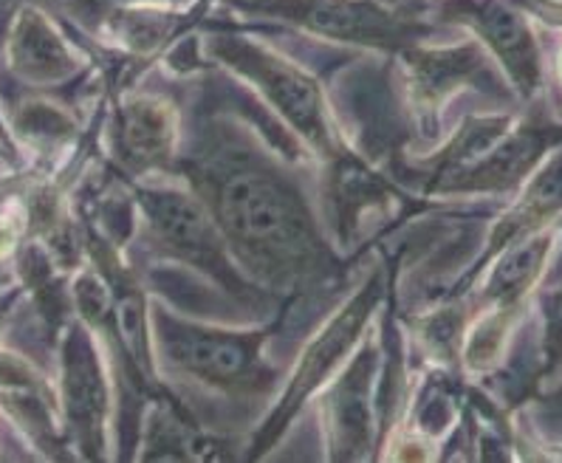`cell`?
Masks as SVG:
<instances>
[{"instance_id": "obj_13", "label": "cell", "mask_w": 562, "mask_h": 463, "mask_svg": "<svg viewBox=\"0 0 562 463\" xmlns=\"http://www.w3.org/2000/svg\"><path fill=\"white\" fill-rule=\"evenodd\" d=\"M7 52L9 68L29 86H63L77 77L82 66L57 23L34 7L18 12Z\"/></svg>"}, {"instance_id": "obj_5", "label": "cell", "mask_w": 562, "mask_h": 463, "mask_svg": "<svg viewBox=\"0 0 562 463\" xmlns=\"http://www.w3.org/2000/svg\"><path fill=\"white\" fill-rule=\"evenodd\" d=\"M235 9L274 18L323 41L387 54H402L436 32L422 18L384 7V0H246Z\"/></svg>"}, {"instance_id": "obj_11", "label": "cell", "mask_w": 562, "mask_h": 463, "mask_svg": "<svg viewBox=\"0 0 562 463\" xmlns=\"http://www.w3.org/2000/svg\"><path fill=\"white\" fill-rule=\"evenodd\" d=\"M179 113L159 93L127 97L113 116V147L133 176L176 170Z\"/></svg>"}, {"instance_id": "obj_15", "label": "cell", "mask_w": 562, "mask_h": 463, "mask_svg": "<svg viewBox=\"0 0 562 463\" xmlns=\"http://www.w3.org/2000/svg\"><path fill=\"white\" fill-rule=\"evenodd\" d=\"M562 212V147L549 156V161L531 176L529 187L515 206L495 224L490 235V249L483 260H492L497 252L531 232L542 229Z\"/></svg>"}, {"instance_id": "obj_23", "label": "cell", "mask_w": 562, "mask_h": 463, "mask_svg": "<svg viewBox=\"0 0 562 463\" xmlns=\"http://www.w3.org/2000/svg\"><path fill=\"white\" fill-rule=\"evenodd\" d=\"M0 150H9V142H7V136H3V127H0Z\"/></svg>"}, {"instance_id": "obj_20", "label": "cell", "mask_w": 562, "mask_h": 463, "mask_svg": "<svg viewBox=\"0 0 562 463\" xmlns=\"http://www.w3.org/2000/svg\"><path fill=\"white\" fill-rule=\"evenodd\" d=\"M537 416H540L546 432L562 438V387L551 393V396L542 398L540 407H537Z\"/></svg>"}, {"instance_id": "obj_16", "label": "cell", "mask_w": 562, "mask_h": 463, "mask_svg": "<svg viewBox=\"0 0 562 463\" xmlns=\"http://www.w3.org/2000/svg\"><path fill=\"white\" fill-rule=\"evenodd\" d=\"M551 246H554V232L537 229L497 252V263L492 266L490 278L483 283L481 303L490 308H517L540 280Z\"/></svg>"}, {"instance_id": "obj_3", "label": "cell", "mask_w": 562, "mask_h": 463, "mask_svg": "<svg viewBox=\"0 0 562 463\" xmlns=\"http://www.w3.org/2000/svg\"><path fill=\"white\" fill-rule=\"evenodd\" d=\"M133 199L145 221L153 252L210 278L226 297L244 308H269L271 297L240 272L210 210L190 187H136Z\"/></svg>"}, {"instance_id": "obj_2", "label": "cell", "mask_w": 562, "mask_h": 463, "mask_svg": "<svg viewBox=\"0 0 562 463\" xmlns=\"http://www.w3.org/2000/svg\"><path fill=\"white\" fill-rule=\"evenodd\" d=\"M147 328L172 373L235 402H260L278 387V368L263 357L278 325L263 331H226L192 323L165 305L147 308Z\"/></svg>"}, {"instance_id": "obj_7", "label": "cell", "mask_w": 562, "mask_h": 463, "mask_svg": "<svg viewBox=\"0 0 562 463\" xmlns=\"http://www.w3.org/2000/svg\"><path fill=\"white\" fill-rule=\"evenodd\" d=\"M438 21L467 26L501 63L520 97H535L542 82V54L529 18L515 0H432Z\"/></svg>"}, {"instance_id": "obj_19", "label": "cell", "mask_w": 562, "mask_h": 463, "mask_svg": "<svg viewBox=\"0 0 562 463\" xmlns=\"http://www.w3.org/2000/svg\"><path fill=\"white\" fill-rule=\"evenodd\" d=\"M562 371V285L542 300V376Z\"/></svg>"}, {"instance_id": "obj_12", "label": "cell", "mask_w": 562, "mask_h": 463, "mask_svg": "<svg viewBox=\"0 0 562 463\" xmlns=\"http://www.w3.org/2000/svg\"><path fill=\"white\" fill-rule=\"evenodd\" d=\"M562 145V127L526 125L506 133L497 145L483 153L475 165L456 172L436 187L432 195H475V192H506L526 181L551 147Z\"/></svg>"}, {"instance_id": "obj_14", "label": "cell", "mask_w": 562, "mask_h": 463, "mask_svg": "<svg viewBox=\"0 0 562 463\" xmlns=\"http://www.w3.org/2000/svg\"><path fill=\"white\" fill-rule=\"evenodd\" d=\"M325 165H328V199L334 206V221L342 240H348L362 224L364 212L384 210L396 199V190L348 147Z\"/></svg>"}, {"instance_id": "obj_8", "label": "cell", "mask_w": 562, "mask_h": 463, "mask_svg": "<svg viewBox=\"0 0 562 463\" xmlns=\"http://www.w3.org/2000/svg\"><path fill=\"white\" fill-rule=\"evenodd\" d=\"M63 413L77 450L88 461L105 455V424L111 410L108 376L86 325H68L60 348Z\"/></svg>"}, {"instance_id": "obj_22", "label": "cell", "mask_w": 562, "mask_h": 463, "mask_svg": "<svg viewBox=\"0 0 562 463\" xmlns=\"http://www.w3.org/2000/svg\"><path fill=\"white\" fill-rule=\"evenodd\" d=\"M14 244H18V226L12 218L0 215V255L12 252Z\"/></svg>"}, {"instance_id": "obj_6", "label": "cell", "mask_w": 562, "mask_h": 463, "mask_svg": "<svg viewBox=\"0 0 562 463\" xmlns=\"http://www.w3.org/2000/svg\"><path fill=\"white\" fill-rule=\"evenodd\" d=\"M382 297V272H373L371 278L364 280L362 289L334 314V319H328V323L314 334L312 342L305 345L297 364H294L283 396L274 404V410L266 418L263 427L255 432V441H251L249 455H246L249 461H258V458L269 455L271 447L283 438V432L289 430V424H292L294 418H297V413L303 410V404L328 382V376H331L339 364L345 362V357L353 351V345L362 339L364 325L371 323L373 312H376V305Z\"/></svg>"}, {"instance_id": "obj_9", "label": "cell", "mask_w": 562, "mask_h": 463, "mask_svg": "<svg viewBox=\"0 0 562 463\" xmlns=\"http://www.w3.org/2000/svg\"><path fill=\"white\" fill-rule=\"evenodd\" d=\"M379 351L364 342L362 351L348 362L337 382H331L323 398L325 450L331 461H364L373 455L376 441V410H373V384H376Z\"/></svg>"}, {"instance_id": "obj_21", "label": "cell", "mask_w": 562, "mask_h": 463, "mask_svg": "<svg viewBox=\"0 0 562 463\" xmlns=\"http://www.w3.org/2000/svg\"><path fill=\"white\" fill-rule=\"evenodd\" d=\"M105 7H150V9H172V12H179V9L190 7L195 0H100Z\"/></svg>"}, {"instance_id": "obj_1", "label": "cell", "mask_w": 562, "mask_h": 463, "mask_svg": "<svg viewBox=\"0 0 562 463\" xmlns=\"http://www.w3.org/2000/svg\"><path fill=\"white\" fill-rule=\"evenodd\" d=\"M176 170L204 201L229 255L255 285L300 294L339 272L303 184L244 131L206 122Z\"/></svg>"}, {"instance_id": "obj_17", "label": "cell", "mask_w": 562, "mask_h": 463, "mask_svg": "<svg viewBox=\"0 0 562 463\" xmlns=\"http://www.w3.org/2000/svg\"><path fill=\"white\" fill-rule=\"evenodd\" d=\"M145 458L150 461H192L201 458L206 443L201 441L199 430L192 427L187 413L172 398L156 404V413L147 421V447Z\"/></svg>"}, {"instance_id": "obj_18", "label": "cell", "mask_w": 562, "mask_h": 463, "mask_svg": "<svg viewBox=\"0 0 562 463\" xmlns=\"http://www.w3.org/2000/svg\"><path fill=\"white\" fill-rule=\"evenodd\" d=\"M18 131L37 145H60V139L74 133V120L63 108L48 102H26L18 111Z\"/></svg>"}, {"instance_id": "obj_10", "label": "cell", "mask_w": 562, "mask_h": 463, "mask_svg": "<svg viewBox=\"0 0 562 463\" xmlns=\"http://www.w3.org/2000/svg\"><path fill=\"white\" fill-rule=\"evenodd\" d=\"M407 91L422 122L436 120L441 102L463 86H492L490 54L481 43H458V46H411L402 54Z\"/></svg>"}, {"instance_id": "obj_4", "label": "cell", "mask_w": 562, "mask_h": 463, "mask_svg": "<svg viewBox=\"0 0 562 463\" xmlns=\"http://www.w3.org/2000/svg\"><path fill=\"white\" fill-rule=\"evenodd\" d=\"M206 52L240 80L255 86L269 108L278 113L294 136L312 147L323 161L345 150L339 131L334 125L331 105L323 86L314 80V74L300 68L297 63L278 54L274 48L260 46L258 41L244 37L238 32H215L206 41Z\"/></svg>"}]
</instances>
